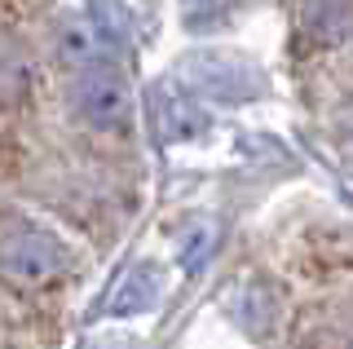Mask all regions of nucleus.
<instances>
[{
    "instance_id": "20e7f679",
    "label": "nucleus",
    "mask_w": 353,
    "mask_h": 349,
    "mask_svg": "<svg viewBox=\"0 0 353 349\" xmlns=\"http://www.w3.org/2000/svg\"><path fill=\"white\" fill-rule=\"evenodd\" d=\"M154 301V275L150 270H137V275L124 279V288L110 297V314H137Z\"/></svg>"
},
{
    "instance_id": "423d86ee",
    "label": "nucleus",
    "mask_w": 353,
    "mask_h": 349,
    "mask_svg": "<svg viewBox=\"0 0 353 349\" xmlns=\"http://www.w3.org/2000/svg\"><path fill=\"white\" fill-rule=\"evenodd\" d=\"M208 248H212V230H208V226H199V230L181 243V266L185 270H199L208 261Z\"/></svg>"
},
{
    "instance_id": "f03ea898",
    "label": "nucleus",
    "mask_w": 353,
    "mask_h": 349,
    "mask_svg": "<svg viewBox=\"0 0 353 349\" xmlns=\"http://www.w3.org/2000/svg\"><path fill=\"white\" fill-rule=\"evenodd\" d=\"M71 97H75V111L93 128H119V124H128V115H132L128 80L115 67H106V62H93V67H84L75 75Z\"/></svg>"
},
{
    "instance_id": "39448f33",
    "label": "nucleus",
    "mask_w": 353,
    "mask_h": 349,
    "mask_svg": "<svg viewBox=\"0 0 353 349\" xmlns=\"http://www.w3.org/2000/svg\"><path fill=\"white\" fill-rule=\"evenodd\" d=\"M62 49H66V58H80L84 67H93V58H97V31L93 27H80V23H71L62 31Z\"/></svg>"
},
{
    "instance_id": "f257e3e1",
    "label": "nucleus",
    "mask_w": 353,
    "mask_h": 349,
    "mask_svg": "<svg viewBox=\"0 0 353 349\" xmlns=\"http://www.w3.org/2000/svg\"><path fill=\"white\" fill-rule=\"evenodd\" d=\"M71 266V248L49 230H14L0 239V279L14 288H44Z\"/></svg>"
},
{
    "instance_id": "7ed1b4c3",
    "label": "nucleus",
    "mask_w": 353,
    "mask_h": 349,
    "mask_svg": "<svg viewBox=\"0 0 353 349\" xmlns=\"http://www.w3.org/2000/svg\"><path fill=\"white\" fill-rule=\"evenodd\" d=\"M305 23H309V31H314L323 45H336L340 36H349L353 9H349V0H309L305 5Z\"/></svg>"
}]
</instances>
